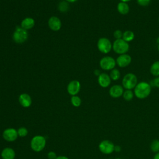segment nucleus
Listing matches in <instances>:
<instances>
[{"label": "nucleus", "instance_id": "nucleus-34", "mask_svg": "<svg viewBox=\"0 0 159 159\" xmlns=\"http://www.w3.org/2000/svg\"><path fill=\"white\" fill-rule=\"evenodd\" d=\"M153 159H159V152L157 153L154 155Z\"/></svg>", "mask_w": 159, "mask_h": 159}, {"label": "nucleus", "instance_id": "nucleus-33", "mask_svg": "<svg viewBox=\"0 0 159 159\" xmlns=\"http://www.w3.org/2000/svg\"><path fill=\"white\" fill-rule=\"evenodd\" d=\"M120 150H121L120 147H119V145L115 146V147H114V151H116V152H120Z\"/></svg>", "mask_w": 159, "mask_h": 159}, {"label": "nucleus", "instance_id": "nucleus-28", "mask_svg": "<svg viewBox=\"0 0 159 159\" xmlns=\"http://www.w3.org/2000/svg\"><path fill=\"white\" fill-rule=\"evenodd\" d=\"M150 86H155L157 88H159V76H156L153 80H152L150 83Z\"/></svg>", "mask_w": 159, "mask_h": 159}, {"label": "nucleus", "instance_id": "nucleus-7", "mask_svg": "<svg viewBox=\"0 0 159 159\" xmlns=\"http://www.w3.org/2000/svg\"><path fill=\"white\" fill-rule=\"evenodd\" d=\"M116 65V60L111 56H105L99 61L100 67L105 71H111L115 68Z\"/></svg>", "mask_w": 159, "mask_h": 159}, {"label": "nucleus", "instance_id": "nucleus-16", "mask_svg": "<svg viewBox=\"0 0 159 159\" xmlns=\"http://www.w3.org/2000/svg\"><path fill=\"white\" fill-rule=\"evenodd\" d=\"M1 156L2 159H14L16 157V153L14 149L12 148L6 147L2 149Z\"/></svg>", "mask_w": 159, "mask_h": 159}, {"label": "nucleus", "instance_id": "nucleus-1", "mask_svg": "<svg viewBox=\"0 0 159 159\" xmlns=\"http://www.w3.org/2000/svg\"><path fill=\"white\" fill-rule=\"evenodd\" d=\"M151 90L152 86L150 83L146 81H140L134 88V95L139 99H145L150 95Z\"/></svg>", "mask_w": 159, "mask_h": 159}, {"label": "nucleus", "instance_id": "nucleus-26", "mask_svg": "<svg viewBox=\"0 0 159 159\" xmlns=\"http://www.w3.org/2000/svg\"><path fill=\"white\" fill-rule=\"evenodd\" d=\"M17 130L18 136H19L20 137H25L28 134V130L25 127H20Z\"/></svg>", "mask_w": 159, "mask_h": 159}, {"label": "nucleus", "instance_id": "nucleus-32", "mask_svg": "<svg viewBox=\"0 0 159 159\" xmlns=\"http://www.w3.org/2000/svg\"><path fill=\"white\" fill-rule=\"evenodd\" d=\"M56 159H69V158L67 157H66V156H61V155H60V156H58L56 158Z\"/></svg>", "mask_w": 159, "mask_h": 159}, {"label": "nucleus", "instance_id": "nucleus-13", "mask_svg": "<svg viewBox=\"0 0 159 159\" xmlns=\"http://www.w3.org/2000/svg\"><path fill=\"white\" fill-rule=\"evenodd\" d=\"M48 25L53 31H58L61 27V22L57 16H52L48 20Z\"/></svg>", "mask_w": 159, "mask_h": 159}, {"label": "nucleus", "instance_id": "nucleus-25", "mask_svg": "<svg viewBox=\"0 0 159 159\" xmlns=\"http://www.w3.org/2000/svg\"><path fill=\"white\" fill-rule=\"evenodd\" d=\"M69 9V4L66 1H61L58 4V9L61 12H66Z\"/></svg>", "mask_w": 159, "mask_h": 159}, {"label": "nucleus", "instance_id": "nucleus-3", "mask_svg": "<svg viewBox=\"0 0 159 159\" xmlns=\"http://www.w3.org/2000/svg\"><path fill=\"white\" fill-rule=\"evenodd\" d=\"M112 50L117 54H125L129 50V44L122 39H116L112 43Z\"/></svg>", "mask_w": 159, "mask_h": 159}, {"label": "nucleus", "instance_id": "nucleus-38", "mask_svg": "<svg viewBox=\"0 0 159 159\" xmlns=\"http://www.w3.org/2000/svg\"><path fill=\"white\" fill-rule=\"evenodd\" d=\"M158 52H159V44H158Z\"/></svg>", "mask_w": 159, "mask_h": 159}, {"label": "nucleus", "instance_id": "nucleus-6", "mask_svg": "<svg viewBox=\"0 0 159 159\" xmlns=\"http://www.w3.org/2000/svg\"><path fill=\"white\" fill-rule=\"evenodd\" d=\"M97 47L100 52L107 54L112 49V43L109 39L106 37H101L98 40Z\"/></svg>", "mask_w": 159, "mask_h": 159}, {"label": "nucleus", "instance_id": "nucleus-29", "mask_svg": "<svg viewBox=\"0 0 159 159\" xmlns=\"http://www.w3.org/2000/svg\"><path fill=\"white\" fill-rule=\"evenodd\" d=\"M123 32H122L120 30H116L113 32V36L116 39H120L122 38Z\"/></svg>", "mask_w": 159, "mask_h": 159}, {"label": "nucleus", "instance_id": "nucleus-36", "mask_svg": "<svg viewBox=\"0 0 159 159\" xmlns=\"http://www.w3.org/2000/svg\"><path fill=\"white\" fill-rule=\"evenodd\" d=\"M131 0H120V2H128L129 1H130Z\"/></svg>", "mask_w": 159, "mask_h": 159}, {"label": "nucleus", "instance_id": "nucleus-4", "mask_svg": "<svg viewBox=\"0 0 159 159\" xmlns=\"http://www.w3.org/2000/svg\"><path fill=\"white\" fill-rule=\"evenodd\" d=\"M46 145V139L42 135H35L30 141V147L33 151L39 152L43 150Z\"/></svg>", "mask_w": 159, "mask_h": 159}, {"label": "nucleus", "instance_id": "nucleus-27", "mask_svg": "<svg viewBox=\"0 0 159 159\" xmlns=\"http://www.w3.org/2000/svg\"><path fill=\"white\" fill-rule=\"evenodd\" d=\"M137 3L142 7L147 6L151 2V0H136Z\"/></svg>", "mask_w": 159, "mask_h": 159}, {"label": "nucleus", "instance_id": "nucleus-17", "mask_svg": "<svg viewBox=\"0 0 159 159\" xmlns=\"http://www.w3.org/2000/svg\"><path fill=\"white\" fill-rule=\"evenodd\" d=\"M34 25L35 20L32 17H25L22 20L20 23V27L26 30H30L33 28Z\"/></svg>", "mask_w": 159, "mask_h": 159}, {"label": "nucleus", "instance_id": "nucleus-37", "mask_svg": "<svg viewBox=\"0 0 159 159\" xmlns=\"http://www.w3.org/2000/svg\"><path fill=\"white\" fill-rule=\"evenodd\" d=\"M157 43L159 44V37H158L157 39Z\"/></svg>", "mask_w": 159, "mask_h": 159}, {"label": "nucleus", "instance_id": "nucleus-23", "mask_svg": "<svg viewBox=\"0 0 159 159\" xmlns=\"http://www.w3.org/2000/svg\"><path fill=\"white\" fill-rule=\"evenodd\" d=\"M71 103L75 107H79L81 104V99L76 95L72 96L71 98Z\"/></svg>", "mask_w": 159, "mask_h": 159}, {"label": "nucleus", "instance_id": "nucleus-30", "mask_svg": "<svg viewBox=\"0 0 159 159\" xmlns=\"http://www.w3.org/2000/svg\"><path fill=\"white\" fill-rule=\"evenodd\" d=\"M47 157L48 159H56V158L57 157V154L55 152H49L47 154Z\"/></svg>", "mask_w": 159, "mask_h": 159}, {"label": "nucleus", "instance_id": "nucleus-22", "mask_svg": "<svg viewBox=\"0 0 159 159\" xmlns=\"http://www.w3.org/2000/svg\"><path fill=\"white\" fill-rule=\"evenodd\" d=\"M134 96V93L131 89H125L124 91V93L122 94L123 98L127 101H131L133 99Z\"/></svg>", "mask_w": 159, "mask_h": 159}, {"label": "nucleus", "instance_id": "nucleus-2", "mask_svg": "<svg viewBox=\"0 0 159 159\" xmlns=\"http://www.w3.org/2000/svg\"><path fill=\"white\" fill-rule=\"evenodd\" d=\"M137 83V77L132 73H127L122 80V86L125 89H134Z\"/></svg>", "mask_w": 159, "mask_h": 159}, {"label": "nucleus", "instance_id": "nucleus-35", "mask_svg": "<svg viewBox=\"0 0 159 159\" xmlns=\"http://www.w3.org/2000/svg\"><path fill=\"white\" fill-rule=\"evenodd\" d=\"M65 1L68 2H75L77 1L78 0H65Z\"/></svg>", "mask_w": 159, "mask_h": 159}, {"label": "nucleus", "instance_id": "nucleus-9", "mask_svg": "<svg viewBox=\"0 0 159 159\" xmlns=\"http://www.w3.org/2000/svg\"><path fill=\"white\" fill-rule=\"evenodd\" d=\"M3 139L7 142H14L18 137L17 130L14 128H7L2 132Z\"/></svg>", "mask_w": 159, "mask_h": 159}, {"label": "nucleus", "instance_id": "nucleus-10", "mask_svg": "<svg viewBox=\"0 0 159 159\" xmlns=\"http://www.w3.org/2000/svg\"><path fill=\"white\" fill-rule=\"evenodd\" d=\"M116 61V65H117L120 68H125L130 64L132 61V57L127 53L119 55L117 57Z\"/></svg>", "mask_w": 159, "mask_h": 159}, {"label": "nucleus", "instance_id": "nucleus-21", "mask_svg": "<svg viewBox=\"0 0 159 159\" xmlns=\"http://www.w3.org/2000/svg\"><path fill=\"white\" fill-rule=\"evenodd\" d=\"M109 76H110L111 80L117 81L120 77V73L118 69L115 68L112 69V70H111L110 73H109Z\"/></svg>", "mask_w": 159, "mask_h": 159}, {"label": "nucleus", "instance_id": "nucleus-40", "mask_svg": "<svg viewBox=\"0 0 159 159\" xmlns=\"http://www.w3.org/2000/svg\"><path fill=\"white\" fill-rule=\"evenodd\" d=\"M158 22H159V17H158Z\"/></svg>", "mask_w": 159, "mask_h": 159}, {"label": "nucleus", "instance_id": "nucleus-39", "mask_svg": "<svg viewBox=\"0 0 159 159\" xmlns=\"http://www.w3.org/2000/svg\"><path fill=\"white\" fill-rule=\"evenodd\" d=\"M116 159H121V158H116Z\"/></svg>", "mask_w": 159, "mask_h": 159}, {"label": "nucleus", "instance_id": "nucleus-12", "mask_svg": "<svg viewBox=\"0 0 159 159\" xmlns=\"http://www.w3.org/2000/svg\"><path fill=\"white\" fill-rule=\"evenodd\" d=\"M124 89L123 86L120 84H114L109 89V95L113 98H118L122 96L124 91Z\"/></svg>", "mask_w": 159, "mask_h": 159}, {"label": "nucleus", "instance_id": "nucleus-5", "mask_svg": "<svg viewBox=\"0 0 159 159\" xmlns=\"http://www.w3.org/2000/svg\"><path fill=\"white\" fill-rule=\"evenodd\" d=\"M28 33L27 31L24 29H22L20 26L16 27L13 34H12V39L14 42L20 44L24 43L28 39Z\"/></svg>", "mask_w": 159, "mask_h": 159}, {"label": "nucleus", "instance_id": "nucleus-31", "mask_svg": "<svg viewBox=\"0 0 159 159\" xmlns=\"http://www.w3.org/2000/svg\"><path fill=\"white\" fill-rule=\"evenodd\" d=\"M94 75H95L96 76H99L101 73L100 70H95L94 71Z\"/></svg>", "mask_w": 159, "mask_h": 159}, {"label": "nucleus", "instance_id": "nucleus-20", "mask_svg": "<svg viewBox=\"0 0 159 159\" xmlns=\"http://www.w3.org/2000/svg\"><path fill=\"white\" fill-rule=\"evenodd\" d=\"M134 37H135V34L132 30H127L123 32V35H122V39L124 40H125V42H127L128 43L131 42L134 39Z\"/></svg>", "mask_w": 159, "mask_h": 159}, {"label": "nucleus", "instance_id": "nucleus-14", "mask_svg": "<svg viewBox=\"0 0 159 159\" xmlns=\"http://www.w3.org/2000/svg\"><path fill=\"white\" fill-rule=\"evenodd\" d=\"M98 82L101 87L107 88L111 84V79L107 73H101L100 75L98 76Z\"/></svg>", "mask_w": 159, "mask_h": 159}, {"label": "nucleus", "instance_id": "nucleus-24", "mask_svg": "<svg viewBox=\"0 0 159 159\" xmlns=\"http://www.w3.org/2000/svg\"><path fill=\"white\" fill-rule=\"evenodd\" d=\"M150 148L154 153L159 152V140L155 139L153 140L150 144Z\"/></svg>", "mask_w": 159, "mask_h": 159}, {"label": "nucleus", "instance_id": "nucleus-11", "mask_svg": "<svg viewBox=\"0 0 159 159\" xmlns=\"http://www.w3.org/2000/svg\"><path fill=\"white\" fill-rule=\"evenodd\" d=\"M80 89L81 84L78 80L71 81L67 86V91L71 96L76 95L80 92Z\"/></svg>", "mask_w": 159, "mask_h": 159}, {"label": "nucleus", "instance_id": "nucleus-8", "mask_svg": "<svg viewBox=\"0 0 159 159\" xmlns=\"http://www.w3.org/2000/svg\"><path fill=\"white\" fill-rule=\"evenodd\" d=\"M114 144L110 140H104L99 144L100 152L104 154H111L114 151Z\"/></svg>", "mask_w": 159, "mask_h": 159}, {"label": "nucleus", "instance_id": "nucleus-19", "mask_svg": "<svg viewBox=\"0 0 159 159\" xmlns=\"http://www.w3.org/2000/svg\"><path fill=\"white\" fill-rule=\"evenodd\" d=\"M150 73L154 76H159V60L154 61L150 68Z\"/></svg>", "mask_w": 159, "mask_h": 159}, {"label": "nucleus", "instance_id": "nucleus-15", "mask_svg": "<svg viewBox=\"0 0 159 159\" xmlns=\"http://www.w3.org/2000/svg\"><path fill=\"white\" fill-rule=\"evenodd\" d=\"M19 102L24 107H29L31 106L32 101L30 96L27 93H22L19 96Z\"/></svg>", "mask_w": 159, "mask_h": 159}, {"label": "nucleus", "instance_id": "nucleus-18", "mask_svg": "<svg viewBox=\"0 0 159 159\" xmlns=\"http://www.w3.org/2000/svg\"><path fill=\"white\" fill-rule=\"evenodd\" d=\"M117 10L119 14L122 15H126L129 12L130 7L127 2L120 1L117 5Z\"/></svg>", "mask_w": 159, "mask_h": 159}]
</instances>
